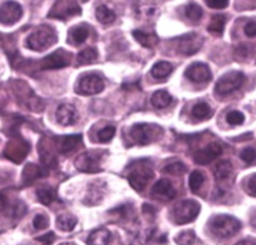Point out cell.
Segmentation results:
<instances>
[{
	"label": "cell",
	"instance_id": "7a4b0ae2",
	"mask_svg": "<svg viewBox=\"0 0 256 245\" xmlns=\"http://www.w3.org/2000/svg\"><path fill=\"white\" fill-rule=\"evenodd\" d=\"M152 176H154V172L150 168L149 160H139L132 164V170L128 175V180L136 192H142L149 180L152 179Z\"/></svg>",
	"mask_w": 256,
	"mask_h": 245
},
{
	"label": "cell",
	"instance_id": "484cf974",
	"mask_svg": "<svg viewBox=\"0 0 256 245\" xmlns=\"http://www.w3.org/2000/svg\"><path fill=\"white\" fill-rule=\"evenodd\" d=\"M89 36V29L85 26H74L69 32V38L74 44H82Z\"/></svg>",
	"mask_w": 256,
	"mask_h": 245
},
{
	"label": "cell",
	"instance_id": "b9f144b4",
	"mask_svg": "<svg viewBox=\"0 0 256 245\" xmlns=\"http://www.w3.org/2000/svg\"><path fill=\"white\" fill-rule=\"evenodd\" d=\"M38 242H42V244H52V242H54L55 240V234L52 232H46V234L42 235V236L36 238Z\"/></svg>",
	"mask_w": 256,
	"mask_h": 245
},
{
	"label": "cell",
	"instance_id": "603a6c76",
	"mask_svg": "<svg viewBox=\"0 0 256 245\" xmlns=\"http://www.w3.org/2000/svg\"><path fill=\"white\" fill-rule=\"evenodd\" d=\"M172 72V65L169 62H158L152 65V75L155 79H165Z\"/></svg>",
	"mask_w": 256,
	"mask_h": 245
},
{
	"label": "cell",
	"instance_id": "5b68a950",
	"mask_svg": "<svg viewBox=\"0 0 256 245\" xmlns=\"http://www.w3.org/2000/svg\"><path fill=\"white\" fill-rule=\"evenodd\" d=\"M200 206L196 200H184L180 204H178L174 209V219L175 222L179 225L188 224V222H194L199 215Z\"/></svg>",
	"mask_w": 256,
	"mask_h": 245
},
{
	"label": "cell",
	"instance_id": "d4e9b609",
	"mask_svg": "<svg viewBox=\"0 0 256 245\" xmlns=\"http://www.w3.org/2000/svg\"><path fill=\"white\" fill-rule=\"evenodd\" d=\"M95 15H96V19L99 20L102 24H110L115 20L116 15L112 12V9H109L105 5H100V6L96 8V12H95Z\"/></svg>",
	"mask_w": 256,
	"mask_h": 245
},
{
	"label": "cell",
	"instance_id": "60d3db41",
	"mask_svg": "<svg viewBox=\"0 0 256 245\" xmlns=\"http://www.w3.org/2000/svg\"><path fill=\"white\" fill-rule=\"evenodd\" d=\"M246 192L248 194H250L252 196H256V174L252 175V176L248 180Z\"/></svg>",
	"mask_w": 256,
	"mask_h": 245
},
{
	"label": "cell",
	"instance_id": "f546056e",
	"mask_svg": "<svg viewBox=\"0 0 256 245\" xmlns=\"http://www.w3.org/2000/svg\"><path fill=\"white\" fill-rule=\"evenodd\" d=\"M36 196H38V200H39L42 204L50 205L55 200L56 195H55V190L52 189V188L44 186L36 190Z\"/></svg>",
	"mask_w": 256,
	"mask_h": 245
},
{
	"label": "cell",
	"instance_id": "7c38bea8",
	"mask_svg": "<svg viewBox=\"0 0 256 245\" xmlns=\"http://www.w3.org/2000/svg\"><path fill=\"white\" fill-rule=\"evenodd\" d=\"M22 9L20 4L12 0L2 2V9H0V20L5 25H12L16 22H19L22 18Z\"/></svg>",
	"mask_w": 256,
	"mask_h": 245
},
{
	"label": "cell",
	"instance_id": "44dd1931",
	"mask_svg": "<svg viewBox=\"0 0 256 245\" xmlns=\"http://www.w3.org/2000/svg\"><path fill=\"white\" fill-rule=\"evenodd\" d=\"M135 40L139 42L140 45L145 48H154L155 45L159 42V39L155 34H150V32H145L142 30H134L132 32Z\"/></svg>",
	"mask_w": 256,
	"mask_h": 245
},
{
	"label": "cell",
	"instance_id": "277c9868",
	"mask_svg": "<svg viewBox=\"0 0 256 245\" xmlns=\"http://www.w3.org/2000/svg\"><path fill=\"white\" fill-rule=\"evenodd\" d=\"M246 76L244 72H230L222 75L219 80H218L216 85H215V92L218 95H229L234 92L235 90L240 89L244 85Z\"/></svg>",
	"mask_w": 256,
	"mask_h": 245
},
{
	"label": "cell",
	"instance_id": "7bdbcfd3",
	"mask_svg": "<svg viewBox=\"0 0 256 245\" xmlns=\"http://www.w3.org/2000/svg\"><path fill=\"white\" fill-rule=\"evenodd\" d=\"M180 235H182V236L186 238V240H184V242H182V244H194V242H202L196 239L194 232H182Z\"/></svg>",
	"mask_w": 256,
	"mask_h": 245
},
{
	"label": "cell",
	"instance_id": "d6986e66",
	"mask_svg": "<svg viewBox=\"0 0 256 245\" xmlns=\"http://www.w3.org/2000/svg\"><path fill=\"white\" fill-rule=\"evenodd\" d=\"M110 239H112V232L106 228H99V229H95L94 232H90L86 242L92 245H105L109 244Z\"/></svg>",
	"mask_w": 256,
	"mask_h": 245
},
{
	"label": "cell",
	"instance_id": "f35d334b",
	"mask_svg": "<svg viewBox=\"0 0 256 245\" xmlns=\"http://www.w3.org/2000/svg\"><path fill=\"white\" fill-rule=\"evenodd\" d=\"M244 32L249 38L256 36V19H252L249 22H246V25L244 28Z\"/></svg>",
	"mask_w": 256,
	"mask_h": 245
},
{
	"label": "cell",
	"instance_id": "4dcf8cb0",
	"mask_svg": "<svg viewBox=\"0 0 256 245\" xmlns=\"http://www.w3.org/2000/svg\"><path fill=\"white\" fill-rule=\"evenodd\" d=\"M232 164L229 162V160H222L220 162L219 164L216 165L214 170V174L215 178L218 180H224L226 178H229V175L232 174Z\"/></svg>",
	"mask_w": 256,
	"mask_h": 245
},
{
	"label": "cell",
	"instance_id": "ab89813d",
	"mask_svg": "<svg viewBox=\"0 0 256 245\" xmlns=\"http://www.w3.org/2000/svg\"><path fill=\"white\" fill-rule=\"evenodd\" d=\"M205 2L212 9H224L229 5V0H205Z\"/></svg>",
	"mask_w": 256,
	"mask_h": 245
},
{
	"label": "cell",
	"instance_id": "9c48e42d",
	"mask_svg": "<svg viewBox=\"0 0 256 245\" xmlns=\"http://www.w3.org/2000/svg\"><path fill=\"white\" fill-rule=\"evenodd\" d=\"M72 62V54L65 49H58L54 52L40 60V69L42 70H55L68 66Z\"/></svg>",
	"mask_w": 256,
	"mask_h": 245
},
{
	"label": "cell",
	"instance_id": "7402d4cb",
	"mask_svg": "<svg viewBox=\"0 0 256 245\" xmlns=\"http://www.w3.org/2000/svg\"><path fill=\"white\" fill-rule=\"evenodd\" d=\"M172 102V96L166 90H158L152 94V104L158 109H164L168 108Z\"/></svg>",
	"mask_w": 256,
	"mask_h": 245
},
{
	"label": "cell",
	"instance_id": "8d00e7d4",
	"mask_svg": "<svg viewBox=\"0 0 256 245\" xmlns=\"http://www.w3.org/2000/svg\"><path fill=\"white\" fill-rule=\"evenodd\" d=\"M48 225H49V219L46 218V215L38 214L32 219V226H34L35 230H42L48 228Z\"/></svg>",
	"mask_w": 256,
	"mask_h": 245
},
{
	"label": "cell",
	"instance_id": "83f0119b",
	"mask_svg": "<svg viewBox=\"0 0 256 245\" xmlns=\"http://www.w3.org/2000/svg\"><path fill=\"white\" fill-rule=\"evenodd\" d=\"M225 24H226V18L225 15H214L210 22L209 26H208V30L212 34L222 35V32H224Z\"/></svg>",
	"mask_w": 256,
	"mask_h": 245
},
{
	"label": "cell",
	"instance_id": "74e56055",
	"mask_svg": "<svg viewBox=\"0 0 256 245\" xmlns=\"http://www.w3.org/2000/svg\"><path fill=\"white\" fill-rule=\"evenodd\" d=\"M240 158L242 162L246 164H252L256 160V150L254 148H245L242 152H240Z\"/></svg>",
	"mask_w": 256,
	"mask_h": 245
},
{
	"label": "cell",
	"instance_id": "f1b7e54d",
	"mask_svg": "<svg viewBox=\"0 0 256 245\" xmlns=\"http://www.w3.org/2000/svg\"><path fill=\"white\" fill-rule=\"evenodd\" d=\"M58 228L62 232H72L75 228V225L78 224L76 218H74L72 215H59L56 219Z\"/></svg>",
	"mask_w": 256,
	"mask_h": 245
},
{
	"label": "cell",
	"instance_id": "30bf717a",
	"mask_svg": "<svg viewBox=\"0 0 256 245\" xmlns=\"http://www.w3.org/2000/svg\"><path fill=\"white\" fill-rule=\"evenodd\" d=\"M30 150L29 142H25L22 136L14 142H10L4 150V155L14 162H22Z\"/></svg>",
	"mask_w": 256,
	"mask_h": 245
},
{
	"label": "cell",
	"instance_id": "8fae6325",
	"mask_svg": "<svg viewBox=\"0 0 256 245\" xmlns=\"http://www.w3.org/2000/svg\"><path fill=\"white\" fill-rule=\"evenodd\" d=\"M75 168L82 172H98L100 168V156L96 152H82L75 159Z\"/></svg>",
	"mask_w": 256,
	"mask_h": 245
},
{
	"label": "cell",
	"instance_id": "d590c367",
	"mask_svg": "<svg viewBox=\"0 0 256 245\" xmlns=\"http://www.w3.org/2000/svg\"><path fill=\"white\" fill-rule=\"evenodd\" d=\"M245 120V115L242 112H238V110H232L226 115V122L230 125H240L242 124Z\"/></svg>",
	"mask_w": 256,
	"mask_h": 245
},
{
	"label": "cell",
	"instance_id": "8992f818",
	"mask_svg": "<svg viewBox=\"0 0 256 245\" xmlns=\"http://www.w3.org/2000/svg\"><path fill=\"white\" fill-rule=\"evenodd\" d=\"M159 126H154L152 124H146V122H142V124H135L130 130V136L134 140L135 144L138 145H148L156 139L159 135Z\"/></svg>",
	"mask_w": 256,
	"mask_h": 245
},
{
	"label": "cell",
	"instance_id": "9a60e30c",
	"mask_svg": "<svg viewBox=\"0 0 256 245\" xmlns=\"http://www.w3.org/2000/svg\"><path fill=\"white\" fill-rule=\"evenodd\" d=\"M55 116H56V122L60 125H62V126L74 125L78 122V119H79L76 109L70 104L59 105L56 112H55Z\"/></svg>",
	"mask_w": 256,
	"mask_h": 245
},
{
	"label": "cell",
	"instance_id": "ba28073f",
	"mask_svg": "<svg viewBox=\"0 0 256 245\" xmlns=\"http://www.w3.org/2000/svg\"><path fill=\"white\" fill-rule=\"evenodd\" d=\"M104 89V80L100 75L94 74H86L78 82L75 92L78 94L82 95H94L99 94Z\"/></svg>",
	"mask_w": 256,
	"mask_h": 245
},
{
	"label": "cell",
	"instance_id": "d6a6232c",
	"mask_svg": "<svg viewBox=\"0 0 256 245\" xmlns=\"http://www.w3.org/2000/svg\"><path fill=\"white\" fill-rule=\"evenodd\" d=\"M185 15L192 22H199L202 16V9L199 5L195 4V2H192V4H189L185 8Z\"/></svg>",
	"mask_w": 256,
	"mask_h": 245
},
{
	"label": "cell",
	"instance_id": "4316f807",
	"mask_svg": "<svg viewBox=\"0 0 256 245\" xmlns=\"http://www.w3.org/2000/svg\"><path fill=\"white\" fill-rule=\"evenodd\" d=\"M212 114V110L210 105L205 102H200L195 104L192 109V115L196 119H206Z\"/></svg>",
	"mask_w": 256,
	"mask_h": 245
},
{
	"label": "cell",
	"instance_id": "5bb4252c",
	"mask_svg": "<svg viewBox=\"0 0 256 245\" xmlns=\"http://www.w3.org/2000/svg\"><path fill=\"white\" fill-rule=\"evenodd\" d=\"M185 76L196 84H204L212 80V72L209 66L204 62H192L186 70H185Z\"/></svg>",
	"mask_w": 256,
	"mask_h": 245
},
{
	"label": "cell",
	"instance_id": "e0dca14e",
	"mask_svg": "<svg viewBox=\"0 0 256 245\" xmlns=\"http://www.w3.org/2000/svg\"><path fill=\"white\" fill-rule=\"evenodd\" d=\"M200 42L198 40V35L195 32H192V34L184 35L179 39V52L184 55H192L196 52H199Z\"/></svg>",
	"mask_w": 256,
	"mask_h": 245
},
{
	"label": "cell",
	"instance_id": "ee69618b",
	"mask_svg": "<svg viewBox=\"0 0 256 245\" xmlns=\"http://www.w3.org/2000/svg\"><path fill=\"white\" fill-rule=\"evenodd\" d=\"M238 244H256V240H252V239H246V240H240Z\"/></svg>",
	"mask_w": 256,
	"mask_h": 245
},
{
	"label": "cell",
	"instance_id": "3957f363",
	"mask_svg": "<svg viewBox=\"0 0 256 245\" xmlns=\"http://www.w3.org/2000/svg\"><path fill=\"white\" fill-rule=\"evenodd\" d=\"M58 42L56 32L49 26H42L28 36L26 46L34 52H44Z\"/></svg>",
	"mask_w": 256,
	"mask_h": 245
},
{
	"label": "cell",
	"instance_id": "6da1fadb",
	"mask_svg": "<svg viewBox=\"0 0 256 245\" xmlns=\"http://www.w3.org/2000/svg\"><path fill=\"white\" fill-rule=\"evenodd\" d=\"M209 226L212 235L220 238V239H226V238L235 235L242 229V222L232 215L222 214L212 216L209 222Z\"/></svg>",
	"mask_w": 256,
	"mask_h": 245
},
{
	"label": "cell",
	"instance_id": "ffe728a7",
	"mask_svg": "<svg viewBox=\"0 0 256 245\" xmlns=\"http://www.w3.org/2000/svg\"><path fill=\"white\" fill-rule=\"evenodd\" d=\"M45 172L42 166H38L35 164H28L24 168V172H22V180H24L25 185L32 184L36 179L44 176Z\"/></svg>",
	"mask_w": 256,
	"mask_h": 245
},
{
	"label": "cell",
	"instance_id": "836d02e7",
	"mask_svg": "<svg viewBox=\"0 0 256 245\" xmlns=\"http://www.w3.org/2000/svg\"><path fill=\"white\" fill-rule=\"evenodd\" d=\"M162 172H166V174L170 175H182L185 172H186V166L185 164H182V162H172V164L166 165V166L162 169Z\"/></svg>",
	"mask_w": 256,
	"mask_h": 245
},
{
	"label": "cell",
	"instance_id": "4fadbf2b",
	"mask_svg": "<svg viewBox=\"0 0 256 245\" xmlns=\"http://www.w3.org/2000/svg\"><path fill=\"white\" fill-rule=\"evenodd\" d=\"M222 154V146L219 142H210L206 146L202 148L194 154V160L199 165L210 164L212 160L219 158Z\"/></svg>",
	"mask_w": 256,
	"mask_h": 245
},
{
	"label": "cell",
	"instance_id": "f6af8a7d",
	"mask_svg": "<svg viewBox=\"0 0 256 245\" xmlns=\"http://www.w3.org/2000/svg\"><path fill=\"white\" fill-rule=\"evenodd\" d=\"M252 225H255V226H256V215L254 218H252Z\"/></svg>",
	"mask_w": 256,
	"mask_h": 245
},
{
	"label": "cell",
	"instance_id": "52a82bcc",
	"mask_svg": "<svg viewBox=\"0 0 256 245\" xmlns=\"http://www.w3.org/2000/svg\"><path fill=\"white\" fill-rule=\"evenodd\" d=\"M79 14H82V9L74 0H56L48 16L52 19L66 20Z\"/></svg>",
	"mask_w": 256,
	"mask_h": 245
},
{
	"label": "cell",
	"instance_id": "cb8c5ba5",
	"mask_svg": "<svg viewBox=\"0 0 256 245\" xmlns=\"http://www.w3.org/2000/svg\"><path fill=\"white\" fill-rule=\"evenodd\" d=\"M98 56H99V52L95 48H86L78 54V62L82 65L92 64V62H96Z\"/></svg>",
	"mask_w": 256,
	"mask_h": 245
},
{
	"label": "cell",
	"instance_id": "1f68e13d",
	"mask_svg": "<svg viewBox=\"0 0 256 245\" xmlns=\"http://www.w3.org/2000/svg\"><path fill=\"white\" fill-rule=\"evenodd\" d=\"M204 182H205L204 174H202V172H199V170H194V172L190 174V178H189V186L190 189H192V192H196L202 186Z\"/></svg>",
	"mask_w": 256,
	"mask_h": 245
},
{
	"label": "cell",
	"instance_id": "2e32d148",
	"mask_svg": "<svg viewBox=\"0 0 256 245\" xmlns=\"http://www.w3.org/2000/svg\"><path fill=\"white\" fill-rule=\"evenodd\" d=\"M55 144H56L58 152H59L60 154H69V152H74V150L82 144V135L72 134L59 136L55 140Z\"/></svg>",
	"mask_w": 256,
	"mask_h": 245
},
{
	"label": "cell",
	"instance_id": "e575fe53",
	"mask_svg": "<svg viewBox=\"0 0 256 245\" xmlns=\"http://www.w3.org/2000/svg\"><path fill=\"white\" fill-rule=\"evenodd\" d=\"M115 132H116V129L114 126H105L98 132V139L100 142H108L114 138Z\"/></svg>",
	"mask_w": 256,
	"mask_h": 245
},
{
	"label": "cell",
	"instance_id": "ac0fdd59",
	"mask_svg": "<svg viewBox=\"0 0 256 245\" xmlns=\"http://www.w3.org/2000/svg\"><path fill=\"white\" fill-rule=\"evenodd\" d=\"M152 196L155 198H162V199H174L176 196V190L172 186V182L168 179H162L152 186Z\"/></svg>",
	"mask_w": 256,
	"mask_h": 245
}]
</instances>
